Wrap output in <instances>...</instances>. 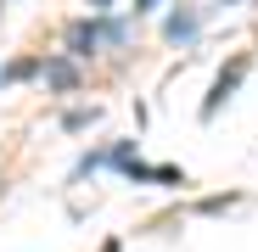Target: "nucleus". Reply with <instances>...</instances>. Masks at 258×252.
Here are the masks:
<instances>
[{"label": "nucleus", "mask_w": 258, "mask_h": 252, "mask_svg": "<svg viewBox=\"0 0 258 252\" xmlns=\"http://www.w3.org/2000/svg\"><path fill=\"white\" fill-rule=\"evenodd\" d=\"M45 78H51V84H73V67H68V62H51Z\"/></svg>", "instance_id": "f257e3e1"}, {"label": "nucleus", "mask_w": 258, "mask_h": 252, "mask_svg": "<svg viewBox=\"0 0 258 252\" xmlns=\"http://www.w3.org/2000/svg\"><path fill=\"white\" fill-rule=\"evenodd\" d=\"M96 6H107V0H96Z\"/></svg>", "instance_id": "f03ea898"}]
</instances>
